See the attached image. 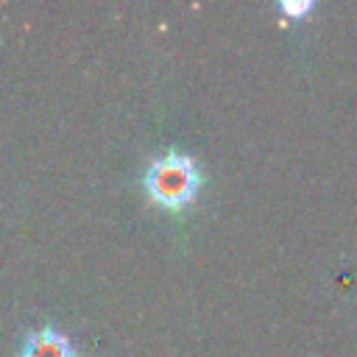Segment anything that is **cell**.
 Segmentation results:
<instances>
[{"label":"cell","instance_id":"obj_1","mask_svg":"<svg viewBox=\"0 0 357 357\" xmlns=\"http://www.w3.org/2000/svg\"><path fill=\"white\" fill-rule=\"evenodd\" d=\"M204 170L201 165L184 153V151H165L156 153L142 173V190L151 198V204L167 209V212H181L187 209L201 187H204Z\"/></svg>","mask_w":357,"mask_h":357},{"label":"cell","instance_id":"obj_2","mask_svg":"<svg viewBox=\"0 0 357 357\" xmlns=\"http://www.w3.org/2000/svg\"><path fill=\"white\" fill-rule=\"evenodd\" d=\"M20 357H78V351L67 332H61L53 324H45L39 329L25 332Z\"/></svg>","mask_w":357,"mask_h":357},{"label":"cell","instance_id":"obj_3","mask_svg":"<svg viewBox=\"0 0 357 357\" xmlns=\"http://www.w3.org/2000/svg\"><path fill=\"white\" fill-rule=\"evenodd\" d=\"M312 8H315V3H312V0H282V3L276 6V11H279V14H284L287 20H304Z\"/></svg>","mask_w":357,"mask_h":357}]
</instances>
